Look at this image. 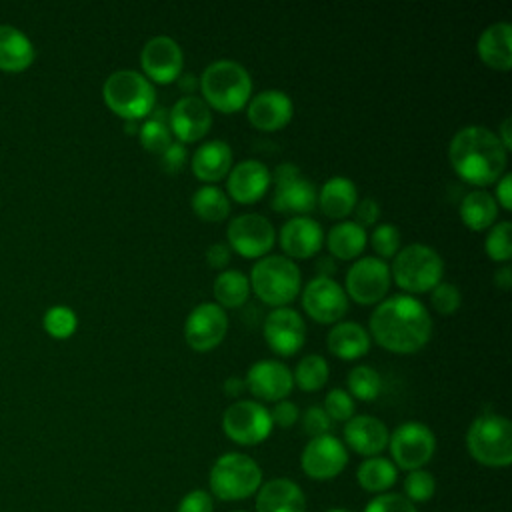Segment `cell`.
I'll return each instance as SVG.
<instances>
[{
  "instance_id": "1",
  "label": "cell",
  "mask_w": 512,
  "mask_h": 512,
  "mask_svg": "<svg viewBox=\"0 0 512 512\" xmlns=\"http://www.w3.org/2000/svg\"><path fill=\"white\" fill-rule=\"evenodd\" d=\"M432 334L428 308L410 294H394L376 304L370 316V336L390 352L412 354Z\"/></svg>"
},
{
  "instance_id": "2",
  "label": "cell",
  "mask_w": 512,
  "mask_h": 512,
  "mask_svg": "<svg viewBox=\"0 0 512 512\" xmlns=\"http://www.w3.org/2000/svg\"><path fill=\"white\" fill-rule=\"evenodd\" d=\"M506 148L496 132L482 124L460 128L448 144V160L454 172L468 184H494L506 170Z\"/></svg>"
},
{
  "instance_id": "3",
  "label": "cell",
  "mask_w": 512,
  "mask_h": 512,
  "mask_svg": "<svg viewBox=\"0 0 512 512\" xmlns=\"http://www.w3.org/2000/svg\"><path fill=\"white\" fill-rule=\"evenodd\" d=\"M198 88L202 92V100L210 108L232 114L248 104L252 96V78L240 62L220 58L202 70Z\"/></svg>"
},
{
  "instance_id": "4",
  "label": "cell",
  "mask_w": 512,
  "mask_h": 512,
  "mask_svg": "<svg viewBox=\"0 0 512 512\" xmlns=\"http://www.w3.org/2000/svg\"><path fill=\"white\" fill-rule=\"evenodd\" d=\"M106 106L124 120L148 118L156 106L154 84L138 70L122 68L112 72L102 84Z\"/></svg>"
},
{
  "instance_id": "5",
  "label": "cell",
  "mask_w": 512,
  "mask_h": 512,
  "mask_svg": "<svg viewBox=\"0 0 512 512\" xmlns=\"http://www.w3.org/2000/svg\"><path fill=\"white\" fill-rule=\"evenodd\" d=\"M250 288L256 296L274 308L290 304L302 286V274L296 262L282 254H266L250 270Z\"/></svg>"
},
{
  "instance_id": "6",
  "label": "cell",
  "mask_w": 512,
  "mask_h": 512,
  "mask_svg": "<svg viewBox=\"0 0 512 512\" xmlns=\"http://www.w3.org/2000/svg\"><path fill=\"white\" fill-rule=\"evenodd\" d=\"M470 456L490 468H506L512 462V426L506 416L482 412L466 432Z\"/></svg>"
},
{
  "instance_id": "7",
  "label": "cell",
  "mask_w": 512,
  "mask_h": 512,
  "mask_svg": "<svg viewBox=\"0 0 512 512\" xmlns=\"http://www.w3.org/2000/svg\"><path fill=\"white\" fill-rule=\"evenodd\" d=\"M444 274V260L442 256L428 244H408L400 248L394 254L392 266H390V276L394 282L410 292V294H420L432 290L438 282H442Z\"/></svg>"
},
{
  "instance_id": "8",
  "label": "cell",
  "mask_w": 512,
  "mask_h": 512,
  "mask_svg": "<svg viewBox=\"0 0 512 512\" xmlns=\"http://www.w3.org/2000/svg\"><path fill=\"white\" fill-rule=\"evenodd\" d=\"M208 482L218 500H244L262 486V470L248 454L226 452L214 460Z\"/></svg>"
},
{
  "instance_id": "9",
  "label": "cell",
  "mask_w": 512,
  "mask_h": 512,
  "mask_svg": "<svg viewBox=\"0 0 512 512\" xmlns=\"http://www.w3.org/2000/svg\"><path fill=\"white\" fill-rule=\"evenodd\" d=\"M388 448L396 468L418 470L430 462L436 452V436L422 422H402L388 438Z\"/></svg>"
},
{
  "instance_id": "10",
  "label": "cell",
  "mask_w": 512,
  "mask_h": 512,
  "mask_svg": "<svg viewBox=\"0 0 512 512\" xmlns=\"http://www.w3.org/2000/svg\"><path fill=\"white\" fill-rule=\"evenodd\" d=\"M222 430L236 444H260L272 432L270 410L256 400H236L222 414Z\"/></svg>"
},
{
  "instance_id": "11",
  "label": "cell",
  "mask_w": 512,
  "mask_h": 512,
  "mask_svg": "<svg viewBox=\"0 0 512 512\" xmlns=\"http://www.w3.org/2000/svg\"><path fill=\"white\" fill-rule=\"evenodd\" d=\"M392 276L390 266L386 260L378 256H362L352 262V266L346 272L344 280V292L354 302L368 306L378 304L384 300L388 288H390Z\"/></svg>"
},
{
  "instance_id": "12",
  "label": "cell",
  "mask_w": 512,
  "mask_h": 512,
  "mask_svg": "<svg viewBox=\"0 0 512 512\" xmlns=\"http://www.w3.org/2000/svg\"><path fill=\"white\" fill-rule=\"evenodd\" d=\"M226 238L232 250L244 258H262L270 252L276 240L272 222L256 212H244L230 220Z\"/></svg>"
},
{
  "instance_id": "13",
  "label": "cell",
  "mask_w": 512,
  "mask_h": 512,
  "mask_svg": "<svg viewBox=\"0 0 512 512\" xmlns=\"http://www.w3.org/2000/svg\"><path fill=\"white\" fill-rule=\"evenodd\" d=\"M302 306L312 320L320 324H336L348 310V296L338 280L314 276L302 290Z\"/></svg>"
},
{
  "instance_id": "14",
  "label": "cell",
  "mask_w": 512,
  "mask_h": 512,
  "mask_svg": "<svg viewBox=\"0 0 512 512\" xmlns=\"http://www.w3.org/2000/svg\"><path fill=\"white\" fill-rule=\"evenodd\" d=\"M228 330V316L216 302L196 304L184 322V338L196 352H206L218 346Z\"/></svg>"
},
{
  "instance_id": "15",
  "label": "cell",
  "mask_w": 512,
  "mask_h": 512,
  "mask_svg": "<svg viewBox=\"0 0 512 512\" xmlns=\"http://www.w3.org/2000/svg\"><path fill=\"white\" fill-rule=\"evenodd\" d=\"M348 464V450L342 440L332 434L310 438L300 454V466L314 480H330Z\"/></svg>"
},
{
  "instance_id": "16",
  "label": "cell",
  "mask_w": 512,
  "mask_h": 512,
  "mask_svg": "<svg viewBox=\"0 0 512 512\" xmlns=\"http://www.w3.org/2000/svg\"><path fill=\"white\" fill-rule=\"evenodd\" d=\"M184 54L180 44L166 34L152 36L140 50V66L148 80L170 84L182 74Z\"/></svg>"
},
{
  "instance_id": "17",
  "label": "cell",
  "mask_w": 512,
  "mask_h": 512,
  "mask_svg": "<svg viewBox=\"0 0 512 512\" xmlns=\"http://www.w3.org/2000/svg\"><path fill=\"white\" fill-rule=\"evenodd\" d=\"M266 344L280 356L296 354L306 340V324L298 310L290 306L272 308L262 326Z\"/></svg>"
},
{
  "instance_id": "18",
  "label": "cell",
  "mask_w": 512,
  "mask_h": 512,
  "mask_svg": "<svg viewBox=\"0 0 512 512\" xmlns=\"http://www.w3.org/2000/svg\"><path fill=\"white\" fill-rule=\"evenodd\" d=\"M244 384L256 398L270 400V402L284 400L294 388L290 368L280 360H272V358H262L250 364Z\"/></svg>"
},
{
  "instance_id": "19",
  "label": "cell",
  "mask_w": 512,
  "mask_h": 512,
  "mask_svg": "<svg viewBox=\"0 0 512 512\" xmlns=\"http://www.w3.org/2000/svg\"><path fill=\"white\" fill-rule=\"evenodd\" d=\"M212 126L210 106L200 96H182L168 110V128L180 142H196Z\"/></svg>"
},
{
  "instance_id": "20",
  "label": "cell",
  "mask_w": 512,
  "mask_h": 512,
  "mask_svg": "<svg viewBox=\"0 0 512 512\" xmlns=\"http://www.w3.org/2000/svg\"><path fill=\"white\" fill-rule=\"evenodd\" d=\"M272 182L270 170L264 162L246 158L234 164L226 176L228 194L240 204H252L260 200Z\"/></svg>"
},
{
  "instance_id": "21",
  "label": "cell",
  "mask_w": 512,
  "mask_h": 512,
  "mask_svg": "<svg viewBox=\"0 0 512 512\" xmlns=\"http://www.w3.org/2000/svg\"><path fill=\"white\" fill-rule=\"evenodd\" d=\"M294 112L292 98L276 88H268L258 92L256 96H250L248 100V120L258 130H280L284 128Z\"/></svg>"
},
{
  "instance_id": "22",
  "label": "cell",
  "mask_w": 512,
  "mask_h": 512,
  "mask_svg": "<svg viewBox=\"0 0 512 512\" xmlns=\"http://www.w3.org/2000/svg\"><path fill=\"white\" fill-rule=\"evenodd\" d=\"M318 202V190L308 180L302 176V172L274 180V194H272V208L284 214L292 216H308V212L314 210Z\"/></svg>"
},
{
  "instance_id": "23",
  "label": "cell",
  "mask_w": 512,
  "mask_h": 512,
  "mask_svg": "<svg viewBox=\"0 0 512 512\" xmlns=\"http://www.w3.org/2000/svg\"><path fill=\"white\" fill-rule=\"evenodd\" d=\"M390 432L386 424L370 414L352 416L344 424V440L348 448H352L356 454L372 458L380 456V452L388 446Z\"/></svg>"
},
{
  "instance_id": "24",
  "label": "cell",
  "mask_w": 512,
  "mask_h": 512,
  "mask_svg": "<svg viewBox=\"0 0 512 512\" xmlns=\"http://www.w3.org/2000/svg\"><path fill=\"white\" fill-rule=\"evenodd\" d=\"M324 242L322 226L310 216H292L280 228V246L288 258H310Z\"/></svg>"
},
{
  "instance_id": "25",
  "label": "cell",
  "mask_w": 512,
  "mask_h": 512,
  "mask_svg": "<svg viewBox=\"0 0 512 512\" xmlns=\"http://www.w3.org/2000/svg\"><path fill=\"white\" fill-rule=\"evenodd\" d=\"M306 498L302 488L288 478L264 482L256 492V512H304Z\"/></svg>"
},
{
  "instance_id": "26",
  "label": "cell",
  "mask_w": 512,
  "mask_h": 512,
  "mask_svg": "<svg viewBox=\"0 0 512 512\" xmlns=\"http://www.w3.org/2000/svg\"><path fill=\"white\" fill-rule=\"evenodd\" d=\"M232 168V148L226 140L214 138L202 142L192 154V172L206 184L228 176Z\"/></svg>"
},
{
  "instance_id": "27",
  "label": "cell",
  "mask_w": 512,
  "mask_h": 512,
  "mask_svg": "<svg viewBox=\"0 0 512 512\" xmlns=\"http://www.w3.org/2000/svg\"><path fill=\"white\" fill-rule=\"evenodd\" d=\"M34 58L36 50L30 38L10 24H0V70L8 74L24 72Z\"/></svg>"
},
{
  "instance_id": "28",
  "label": "cell",
  "mask_w": 512,
  "mask_h": 512,
  "mask_svg": "<svg viewBox=\"0 0 512 512\" xmlns=\"http://www.w3.org/2000/svg\"><path fill=\"white\" fill-rule=\"evenodd\" d=\"M512 26L508 22H494L482 30L476 42L480 60L494 70H510L512 48H510Z\"/></svg>"
},
{
  "instance_id": "29",
  "label": "cell",
  "mask_w": 512,
  "mask_h": 512,
  "mask_svg": "<svg viewBox=\"0 0 512 512\" xmlns=\"http://www.w3.org/2000/svg\"><path fill=\"white\" fill-rule=\"evenodd\" d=\"M328 350L342 360H356L364 356L370 348L368 330L352 320L336 322L326 336Z\"/></svg>"
},
{
  "instance_id": "30",
  "label": "cell",
  "mask_w": 512,
  "mask_h": 512,
  "mask_svg": "<svg viewBox=\"0 0 512 512\" xmlns=\"http://www.w3.org/2000/svg\"><path fill=\"white\" fill-rule=\"evenodd\" d=\"M356 202H358L356 184L346 176H330L318 192L320 210L330 218L348 216L354 210Z\"/></svg>"
},
{
  "instance_id": "31",
  "label": "cell",
  "mask_w": 512,
  "mask_h": 512,
  "mask_svg": "<svg viewBox=\"0 0 512 512\" xmlns=\"http://www.w3.org/2000/svg\"><path fill=\"white\" fill-rule=\"evenodd\" d=\"M366 242H368L366 228H362L354 220H342L334 224L326 236V246L330 250V256L338 260H352L360 256Z\"/></svg>"
},
{
  "instance_id": "32",
  "label": "cell",
  "mask_w": 512,
  "mask_h": 512,
  "mask_svg": "<svg viewBox=\"0 0 512 512\" xmlns=\"http://www.w3.org/2000/svg\"><path fill=\"white\" fill-rule=\"evenodd\" d=\"M458 212H460L462 222L470 230L480 232V230L490 228L496 222L498 204H496V198L488 190L474 188L462 198Z\"/></svg>"
},
{
  "instance_id": "33",
  "label": "cell",
  "mask_w": 512,
  "mask_h": 512,
  "mask_svg": "<svg viewBox=\"0 0 512 512\" xmlns=\"http://www.w3.org/2000/svg\"><path fill=\"white\" fill-rule=\"evenodd\" d=\"M356 478L362 490L374 492V494H384L388 488L396 484L398 478V468L394 466L392 460L384 456H372L362 460V464L356 470Z\"/></svg>"
},
{
  "instance_id": "34",
  "label": "cell",
  "mask_w": 512,
  "mask_h": 512,
  "mask_svg": "<svg viewBox=\"0 0 512 512\" xmlns=\"http://www.w3.org/2000/svg\"><path fill=\"white\" fill-rule=\"evenodd\" d=\"M212 290H214V298H216L218 306H222V308H238V306H242L248 300L250 280L240 270L228 268V270H222L214 278Z\"/></svg>"
},
{
  "instance_id": "35",
  "label": "cell",
  "mask_w": 512,
  "mask_h": 512,
  "mask_svg": "<svg viewBox=\"0 0 512 512\" xmlns=\"http://www.w3.org/2000/svg\"><path fill=\"white\" fill-rule=\"evenodd\" d=\"M192 210L206 222H220L230 212V200L222 188L204 184L192 194Z\"/></svg>"
},
{
  "instance_id": "36",
  "label": "cell",
  "mask_w": 512,
  "mask_h": 512,
  "mask_svg": "<svg viewBox=\"0 0 512 512\" xmlns=\"http://www.w3.org/2000/svg\"><path fill=\"white\" fill-rule=\"evenodd\" d=\"M328 374H330L328 362L320 354H306L294 366L292 380H294V384H298L300 390L314 392L326 384Z\"/></svg>"
},
{
  "instance_id": "37",
  "label": "cell",
  "mask_w": 512,
  "mask_h": 512,
  "mask_svg": "<svg viewBox=\"0 0 512 512\" xmlns=\"http://www.w3.org/2000/svg\"><path fill=\"white\" fill-rule=\"evenodd\" d=\"M346 384H348L346 392L352 398H358V400H364V402L376 400L378 394L382 392V378H380L378 370L368 366V364L354 366L346 374Z\"/></svg>"
},
{
  "instance_id": "38",
  "label": "cell",
  "mask_w": 512,
  "mask_h": 512,
  "mask_svg": "<svg viewBox=\"0 0 512 512\" xmlns=\"http://www.w3.org/2000/svg\"><path fill=\"white\" fill-rule=\"evenodd\" d=\"M42 326L44 330L56 338V340H66L70 338L74 332H76V326H78V318H76V312L68 306H62V304H56L52 308H48L44 312V318H42Z\"/></svg>"
},
{
  "instance_id": "39",
  "label": "cell",
  "mask_w": 512,
  "mask_h": 512,
  "mask_svg": "<svg viewBox=\"0 0 512 512\" xmlns=\"http://www.w3.org/2000/svg\"><path fill=\"white\" fill-rule=\"evenodd\" d=\"M510 232H512V224L508 220H500V222L490 226V230L486 234V240H484V248H486V254L492 260L508 262L512 258Z\"/></svg>"
},
{
  "instance_id": "40",
  "label": "cell",
  "mask_w": 512,
  "mask_h": 512,
  "mask_svg": "<svg viewBox=\"0 0 512 512\" xmlns=\"http://www.w3.org/2000/svg\"><path fill=\"white\" fill-rule=\"evenodd\" d=\"M138 138L142 146L150 152H164L172 144V132L166 122L154 120V118H144V122L138 126Z\"/></svg>"
},
{
  "instance_id": "41",
  "label": "cell",
  "mask_w": 512,
  "mask_h": 512,
  "mask_svg": "<svg viewBox=\"0 0 512 512\" xmlns=\"http://www.w3.org/2000/svg\"><path fill=\"white\" fill-rule=\"evenodd\" d=\"M436 492V480L434 476L424 470H412L408 472V476L404 478V496L412 502V504H422L428 502Z\"/></svg>"
},
{
  "instance_id": "42",
  "label": "cell",
  "mask_w": 512,
  "mask_h": 512,
  "mask_svg": "<svg viewBox=\"0 0 512 512\" xmlns=\"http://www.w3.org/2000/svg\"><path fill=\"white\" fill-rule=\"evenodd\" d=\"M370 244L378 258H394V254L400 250V230L390 222L378 224L370 234Z\"/></svg>"
},
{
  "instance_id": "43",
  "label": "cell",
  "mask_w": 512,
  "mask_h": 512,
  "mask_svg": "<svg viewBox=\"0 0 512 512\" xmlns=\"http://www.w3.org/2000/svg\"><path fill=\"white\" fill-rule=\"evenodd\" d=\"M324 412L330 416V420H336V422H348L352 416H354V410H356V404H354V398L342 390V388H332L326 398H324Z\"/></svg>"
},
{
  "instance_id": "44",
  "label": "cell",
  "mask_w": 512,
  "mask_h": 512,
  "mask_svg": "<svg viewBox=\"0 0 512 512\" xmlns=\"http://www.w3.org/2000/svg\"><path fill=\"white\" fill-rule=\"evenodd\" d=\"M462 294L454 282H438L430 292V304L440 314H452L460 308Z\"/></svg>"
},
{
  "instance_id": "45",
  "label": "cell",
  "mask_w": 512,
  "mask_h": 512,
  "mask_svg": "<svg viewBox=\"0 0 512 512\" xmlns=\"http://www.w3.org/2000/svg\"><path fill=\"white\" fill-rule=\"evenodd\" d=\"M364 512H416V506L404 494L384 492L372 498Z\"/></svg>"
},
{
  "instance_id": "46",
  "label": "cell",
  "mask_w": 512,
  "mask_h": 512,
  "mask_svg": "<svg viewBox=\"0 0 512 512\" xmlns=\"http://www.w3.org/2000/svg\"><path fill=\"white\" fill-rule=\"evenodd\" d=\"M332 428V420L330 416L324 412L322 406H310L304 410V416H302V430L310 436V438H316V436H324L328 434Z\"/></svg>"
},
{
  "instance_id": "47",
  "label": "cell",
  "mask_w": 512,
  "mask_h": 512,
  "mask_svg": "<svg viewBox=\"0 0 512 512\" xmlns=\"http://www.w3.org/2000/svg\"><path fill=\"white\" fill-rule=\"evenodd\" d=\"M176 512H214L212 496L206 490H190L180 500Z\"/></svg>"
},
{
  "instance_id": "48",
  "label": "cell",
  "mask_w": 512,
  "mask_h": 512,
  "mask_svg": "<svg viewBox=\"0 0 512 512\" xmlns=\"http://www.w3.org/2000/svg\"><path fill=\"white\" fill-rule=\"evenodd\" d=\"M270 418H272V424H276L280 428H290L298 422L300 410L290 400H278L270 412Z\"/></svg>"
},
{
  "instance_id": "49",
  "label": "cell",
  "mask_w": 512,
  "mask_h": 512,
  "mask_svg": "<svg viewBox=\"0 0 512 512\" xmlns=\"http://www.w3.org/2000/svg\"><path fill=\"white\" fill-rule=\"evenodd\" d=\"M352 212H354V222L360 224L362 228L376 224L380 218V206L374 198H362L360 202H356Z\"/></svg>"
},
{
  "instance_id": "50",
  "label": "cell",
  "mask_w": 512,
  "mask_h": 512,
  "mask_svg": "<svg viewBox=\"0 0 512 512\" xmlns=\"http://www.w3.org/2000/svg\"><path fill=\"white\" fill-rule=\"evenodd\" d=\"M186 160H188L186 146L180 144V142H172V144L162 152L160 164H162V168H164L166 172L174 174V172H178V170L186 164Z\"/></svg>"
},
{
  "instance_id": "51",
  "label": "cell",
  "mask_w": 512,
  "mask_h": 512,
  "mask_svg": "<svg viewBox=\"0 0 512 512\" xmlns=\"http://www.w3.org/2000/svg\"><path fill=\"white\" fill-rule=\"evenodd\" d=\"M206 262L212 266V268H224L228 262H230V246L224 244V242H214L208 246L206 250Z\"/></svg>"
},
{
  "instance_id": "52",
  "label": "cell",
  "mask_w": 512,
  "mask_h": 512,
  "mask_svg": "<svg viewBox=\"0 0 512 512\" xmlns=\"http://www.w3.org/2000/svg\"><path fill=\"white\" fill-rule=\"evenodd\" d=\"M496 204H500L504 210H512V182H510V174L504 172L498 180H496Z\"/></svg>"
},
{
  "instance_id": "53",
  "label": "cell",
  "mask_w": 512,
  "mask_h": 512,
  "mask_svg": "<svg viewBox=\"0 0 512 512\" xmlns=\"http://www.w3.org/2000/svg\"><path fill=\"white\" fill-rule=\"evenodd\" d=\"M316 270H318L316 276H328V278H332V272L336 270L334 258H332L330 254H320L318 260H316Z\"/></svg>"
},
{
  "instance_id": "54",
  "label": "cell",
  "mask_w": 512,
  "mask_h": 512,
  "mask_svg": "<svg viewBox=\"0 0 512 512\" xmlns=\"http://www.w3.org/2000/svg\"><path fill=\"white\" fill-rule=\"evenodd\" d=\"M246 388V384H244V380L240 378V376H228L226 380H224V384H222V390L228 394V396H232V398H236V396H240V392Z\"/></svg>"
},
{
  "instance_id": "55",
  "label": "cell",
  "mask_w": 512,
  "mask_h": 512,
  "mask_svg": "<svg viewBox=\"0 0 512 512\" xmlns=\"http://www.w3.org/2000/svg\"><path fill=\"white\" fill-rule=\"evenodd\" d=\"M176 82H178V86H180V90L184 92V96H194V90L198 88V78L194 76V74H180L178 78H176Z\"/></svg>"
},
{
  "instance_id": "56",
  "label": "cell",
  "mask_w": 512,
  "mask_h": 512,
  "mask_svg": "<svg viewBox=\"0 0 512 512\" xmlns=\"http://www.w3.org/2000/svg\"><path fill=\"white\" fill-rule=\"evenodd\" d=\"M494 284L498 286V288H502V290H508L510 288V284H512V268L506 264V266H502L500 270H496V274H494Z\"/></svg>"
},
{
  "instance_id": "57",
  "label": "cell",
  "mask_w": 512,
  "mask_h": 512,
  "mask_svg": "<svg viewBox=\"0 0 512 512\" xmlns=\"http://www.w3.org/2000/svg\"><path fill=\"white\" fill-rule=\"evenodd\" d=\"M510 124H512V120H510V118H504V120H502V124H500V134H496V136H498V140H500V144L506 148V152L512 148Z\"/></svg>"
},
{
  "instance_id": "58",
  "label": "cell",
  "mask_w": 512,
  "mask_h": 512,
  "mask_svg": "<svg viewBox=\"0 0 512 512\" xmlns=\"http://www.w3.org/2000/svg\"><path fill=\"white\" fill-rule=\"evenodd\" d=\"M126 132H138V126H136V122L134 120H126V128H124Z\"/></svg>"
},
{
  "instance_id": "59",
  "label": "cell",
  "mask_w": 512,
  "mask_h": 512,
  "mask_svg": "<svg viewBox=\"0 0 512 512\" xmlns=\"http://www.w3.org/2000/svg\"><path fill=\"white\" fill-rule=\"evenodd\" d=\"M326 512H350V510H344V508H332V510H326Z\"/></svg>"
},
{
  "instance_id": "60",
  "label": "cell",
  "mask_w": 512,
  "mask_h": 512,
  "mask_svg": "<svg viewBox=\"0 0 512 512\" xmlns=\"http://www.w3.org/2000/svg\"><path fill=\"white\" fill-rule=\"evenodd\" d=\"M234 512H246V510H234Z\"/></svg>"
}]
</instances>
